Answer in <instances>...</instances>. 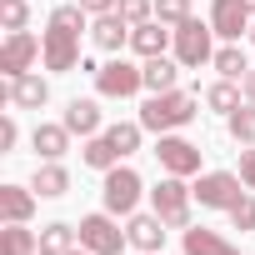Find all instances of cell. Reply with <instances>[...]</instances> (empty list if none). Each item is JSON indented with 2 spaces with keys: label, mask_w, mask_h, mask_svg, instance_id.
<instances>
[{
  "label": "cell",
  "mask_w": 255,
  "mask_h": 255,
  "mask_svg": "<svg viewBox=\"0 0 255 255\" xmlns=\"http://www.w3.org/2000/svg\"><path fill=\"white\" fill-rule=\"evenodd\" d=\"M195 115H200V100L190 90H160V95H145V105H140V125H145L150 135L185 130Z\"/></svg>",
  "instance_id": "cell-1"
},
{
  "label": "cell",
  "mask_w": 255,
  "mask_h": 255,
  "mask_svg": "<svg viewBox=\"0 0 255 255\" xmlns=\"http://www.w3.org/2000/svg\"><path fill=\"white\" fill-rule=\"evenodd\" d=\"M175 60L185 65V70H200V65H210L215 60V25L210 20H185V25H175Z\"/></svg>",
  "instance_id": "cell-2"
},
{
  "label": "cell",
  "mask_w": 255,
  "mask_h": 255,
  "mask_svg": "<svg viewBox=\"0 0 255 255\" xmlns=\"http://www.w3.org/2000/svg\"><path fill=\"white\" fill-rule=\"evenodd\" d=\"M190 200H195V190L185 185V175H165V180L150 190V205H155V215H160L170 230H190Z\"/></svg>",
  "instance_id": "cell-3"
},
{
  "label": "cell",
  "mask_w": 255,
  "mask_h": 255,
  "mask_svg": "<svg viewBox=\"0 0 255 255\" xmlns=\"http://www.w3.org/2000/svg\"><path fill=\"white\" fill-rule=\"evenodd\" d=\"M80 245H85L90 255H120L125 245H130V235L120 230V215L95 210V215H85V220H80Z\"/></svg>",
  "instance_id": "cell-4"
},
{
  "label": "cell",
  "mask_w": 255,
  "mask_h": 255,
  "mask_svg": "<svg viewBox=\"0 0 255 255\" xmlns=\"http://www.w3.org/2000/svg\"><path fill=\"white\" fill-rule=\"evenodd\" d=\"M140 195H145V180H140L130 165H115V170H105L100 200H105V210H110V215H135Z\"/></svg>",
  "instance_id": "cell-5"
},
{
  "label": "cell",
  "mask_w": 255,
  "mask_h": 255,
  "mask_svg": "<svg viewBox=\"0 0 255 255\" xmlns=\"http://www.w3.org/2000/svg\"><path fill=\"white\" fill-rule=\"evenodd\" d=\"M95 90H100L105 100H130V95L145 90V70L115 55V60H105V65L95 70Z\"/></svg>",
  "instance_id": "cell-6"
},
{
  "label": "cell",
  "mask_w": 255,
  "mask_h": 255,
  "mask_svg": "<svg viewBox=\"0 0 255 255\" xmlns=\"http://www.w3.org/2000/svg\"><path fill=\"white\" fill-rule=\"evenodd\" d=\"M190 190H195L200 210H230V205L245 195V180H240V175H230V170H205Z\"/></svg>",
  "instance_id": "cell-7"
},
{
  "label": "cell",
  "mask_w": 255,
  "mask_h": 255,
  "mask_svg": "<svg viewBox=\"0 0 255 255\" xmlns=\"http://www.w3.org/2000/svg\"><path fill=\"white\" fill-rule=\"evenodd\" d=\"M35 60H40V40H35L30 30H10L5 45H0V75H5V80H20V75H30Z\"/></svg>",
  "instance_id": "cell-8"
},
{
  "label": "cell",
  "mask_w": 255,
  "mask_h": 255,
  "mask_svg": "<svg viewBox=\"0 0 255 255\" xmlns=\"http://www.w3.org/2000/svg\"><path fill=\"white\" fill-rule=\"evenodd\" d=\"M40 60H45V70H55V75L75 70V65H80V35L50 25V30L40 35Z\"/></svg>",
  "instance_id": "cell-9"
},
{
  "label": "cell",
  "mask_w": 255,
  "mask_h": 255,
  "mask_svg": "<svg viewBox=\"0 0 255 255\" xmlns=\"http://www.w3.org/2000/svg\"><path fill=\"white\" fill-rule=\"evenodd\" d=\"M155 160L165 175H200V145H190L185 135H160L155 140Z\"/></svg>",
  "instance_id": "cell-10"
},
{
  "label": "cell",
  "mask_w": 255,
  "mask_h": 255,
  "mask_svg": "<svg viewBox=\"0 0 255 255\" xmlns=\"http://www.w3.org/2000/svg\"><path fill=\"white\" fill-rule=\"evenodd\" d=\"M130 20H125L120 10H105V15H95L90 20V40H95V50H105V55H120L125 45H130Z\"/></svg>",
  "instance_id": "cell-11"
},
{
  "label": "cell",
  "mask_w": 255,
  "mask_h": 255,
  "mask_svg": "<svg viewBox=\"0 0 255 255\" xmlns=\"http://www.w3.org/2000/svg\"><path fill=\"white\" fill-rule=\"evenodd\" d=\"M165 230H170V225H165L155 210H150V215H140V210L125 215V235H130V245H135L140 255H160V250H165Z\"/></svg>",
  "instance_id": "cell-12"
},
{
  "label": "cell",
  "mask_w": 255,
  "mask_h": 255,
  "mask_svg": "<svg viewBox=\"0 0 255 255\" xmlns=\"http://www.w3.org/2000/svg\"><path fill=\"white\" fill-rule=\"evenodd\" d=\"M250 5L245 0H210V25H215V35L220 40H240L245 30H250Z\"/></svg>",
  "instance_id": "cell-13"
},
{
  "label": "cell",
  "mask_w": 255,
  "mask_h": 255,
  "mask_svg": "<svg viewBox=\"0 0 255 255\" xmlns=\"http://www.w3.org/2000/svg\"><path fill=\"white\" fill-rule=\"evenodd\" d=\"M35 190L30 185H0V220L5 225H30V215H35Z\"/></svg>",
  "instance_id": "cell-14"
},
{
  "label": "cell",
  "mask_w": 255,
  "mask_h": 255,
  "mask_svg": "<svg viewBox=\"0 0 255 255\" xmlns=\"http://www.w3.org/2000/svg\"><path fill=\"white\" fill-rule=\"evenodd\" d=\"M170 45H175V30H170V25H160V20H145V25H135V30H130V50H135L140 60L165 55Z\"/></svg>",
  "instance_id": "cell-15"
},
{
  "label": "cell",
  "mask_w": 255,
  "mask_h": 255,
  "mask_svg": "<svg viewBox=\"0 0 255 255\" xmlns=\"http://www.w3.org/2000/svg\"><path fill=\"white\" fill-rule=\"evenodd\" d=\"M5 100L15 105V110H40L45 100H50V85H45V75H20V80H5Z\"/></svg>",
  "instance_id": "cell-16"
},
{
  "label": "cell",
  "mask_w": 255,
  "mask_h": 255,
  "mask_svg": "<svg viewBox=\"0 0 255 255\" xmlns=\"http://www.w3.org/2000/svg\"><path fill=\"white\" fill-rule=\"evenodd\" d=\"M30 145H35V155L40 160H60L65 150H70V130H65V120L60 125H35V130H30Z\"/></svg>",
  "instance_id": "cell-17"
},
{
  "label": "cell",
  "mask_w": 255,
  "mask_h": 255,
  "mask_svg": "<svg viewBox=\"0 0 255 255\" xmlns=\"http://www.w3.org/2000/svg\"><path fill=\"white\" fill-rule=\"evenodd\" d=\"M30 190H35L40 200H60V195L70 190V170H65L60 160H45V165H35V180H30Z\"/></svg>",
  "instance_id": "cell-18"
},
{
  "label": "cell",
  "mask_w": 255,
  "mask_h": 255,
  "mask_svg": "<svg viewBox=\"0 0 255 255\" xmlns=\"http://www.w3.org/2000/svg\"><path fill=\"white\" fill-rule=\"evenodd\" d=\"M180 245H185V255H240L225 235H215V230H205V225H190V230L180 235Z\"/></svg>",
  "instance_id": "cell-19"
},
{
  "label": "cell",
  "mask_w": 255,
  "mask_h": 255,
  "mask_svg": "<svg viewBox=\"0 0 255 255\" xmlns=\"http://www.w3.org/2000/svg\"><path fill=\"white\" fill-rule=\"evenodd\" d=\"M60 120H65L70 135H100V105H95V100H80V95H75Z\"/></svg>",
  "instance_id": "cell-20"
},
{
  "label": "cell",
  "mask_w": 255,
  "mask_h": 255,
  "mask_svg": "<svg viewBox=\"0 0 255 255\" xmlns=\"http://www.w3.org/2000/svg\"><path fill=\"white\" fill-rule=\"evenodd\" d=\"M140 70H145V90H150V95H160V90H175V80H180V70H185V65H180V60H170V55H150Z\"/></svg>",
  "instance_id": "cell-21"
},
{
  "label": "cell",
  "mask_w": 255,
  "mask_h": 255,
  "mask_svg": "<svg viewBox=\"0 0 255 255\" xmlns=\"http://www.w3.org/2000/svg\"><path fill=\"white\" fill-rule=\"evenodd\" d=\"M80 160H85L90 170H100V175H105V170H115V165H120V150H115V145H110V135L100 130V135H85Z\"/></svg>",
  "instance_id": "cell-22"
},
{
  "label": "cell",
  "mask_w": 255,
  "mask_h": 255,
  "mask_svg": "<svg viewBox=\"0 0 255 255\" xmlns=\"http://www.w3.org/2000/svg\"><path fill=\"white\" fill-rule=\"evenodd\" d=\"M80 240V225H65V220H50L40 230V255H70Z\"/></svg>",
  "instance_id": "cell-23"
},
{
  "label": "cell",
  "mask_w": 255,
  "mask_h": 255,
  "mask_svg": "<svg viewBox=\"0 0 255 255\" xmlns=\"http://www.w3.org/2000/svg\"><path fill=\"white\" fill-rule=\"evenodd\" d=\"M35 250H40V230H30V225L0 230V255H35Z\"/></svg>",
  "instance_id": "cell-24"
},
{
  "label": "cell",
  "mask_w": 255,
  "mask_h": 255,
  "mask_svg": "<svg viewBox=\"0 0 255 255\" xmlns=\"http://www.w3.org/2000/svg\"><path fill=\"white\" fill-rule=\"evenodd\" d=\"M105 135H110V145H115L120 160H125V155H135V150H140L145 125H140V120H115V125H105Z\"/></svg>",
  "instance_id": "cell-25"
},
{
  "label": "cell",
  "mask_w": 255,
  "mask_h": 255,
  "mask_svg": "<svg viewBox=\"0 0 255 255\" xmlns=\"http://www.w3.org/2000/svg\"><path fill=\"white\" fill-rule=\"evenodd\" d=\"M210 65H215V70H220V80H240V75H245V70H250V60H245V50H240V45H235V40H230V45H220V50H215V60H210Z\"/></svg>",
  "instance_id": "cell-26"
},
{
  "label": "cell",
  "mask_w": 255,
  "mask_h": 255,
  "mask_svg": "<svg viewBox=\"0 0 255 255\" xmlns=\"http://www.w3.org/2000/svg\"><path fill=\"white\" fill-rule=\"evenodd\" d=\"M205 105H210V110H220V115H235V110L245 105V95L235 90V80H215V85L205 90Z\"/></svg>",
  "instance_id": "cell-27"
},
{
  "label": "cell",
  "mask_w": 255,
  "mask_h": 255,
  "mask_svg": "<svg viewBox=\"0 0 255 255\" xmlns=\"http://www.w3.org/2000/svg\"><path fill=\"white\" fill-rule=\"evenodd\" d=\"M225 125H230L235 145H255V100H245L235 115H225Z\"/></svg>",
  "instance_id": "cell-28"
},
{
  "label": "cell",
  "mask_w": 255,
  "mask_h": 255,
  "mask_svg": "<svg viewBox=\"0 0 255 255\" xmlns=\"http://www.w3.org/2000/svg\"><path fill=\"white\" fill-rule=\"evenodd\" d=\"M25 20H30V0H0V30H25Z\"/></svg>",
  "instance_id": "cell-29"
},
{
  "label": "cell",
  "mask_w": 255,
  "mask_h": 255,
  "mask_svg": "<svg viewBox=\"0 0 255 255\" xmlns=\"http://www.w3.org/2000/svg\"><path fill=\"white\" fill-rule=\"evenodd\" d=\"M85 20H90V10L80 5V0H75V5H55V10H50V25H60V30H75V35L85 30Z\"/></svg>",
  "instance_id": "cell-30"
},
{
  "label": "cell",
  "mask_w": 255,
  "mask_h": 255,
  "mask_svg": "<svg viewBox=\"0 0 255 255\" xmlns=\"http://www.w3.org/2000/svg\"><path fill=\"white\" fill-rule=\"evenodd\" d=\"M155 20L170 25V30L185 25V20H190V0H155Z\"/></svg>",
  "instance_id": "cell-31"
},
{
  "label": "cell",
  "mask_w": 255,
  "mask_h": 255,
  "mask_svg": "<svg viewBox=\"0 0 255 255\" xmlns=\"http://www.w3.org/2000/svg\"><path fill=\"white\" fill-rule=\"evenodd\" d=\"M225 215H230V225H235L240 235H245V230H255V195L245 190V195H240V200H235V205H230Z\"/></svg>",
  "instance_id": "cell-32"
},
{
  "label": "cell",
  "mask_w": 255,
  "mask_h": 255,
  "mask_svg": "<svg viewBox=\"0 0 255 255\" xmlns=\"http://www.w3.org/2000/svg\"><path fill=\"white\" fill-rule=\"evenodd\" d=\"M115 10L130 20V25H145V20H155V0H120Z\"/></svg>",
  "instance_id": "cell-33"
},
{
  "label": "cell",
  "mask_w": 255,
  "mask_h": 255,
  "mask_svg": "<svg viewBox=\"0 0 255 255\" xmlns=\"http://www.w3.org/2000/svg\"><path fill=\"white\" fill-rule=\"evenodd\" d=\"M240 180L245 190H255V145H240Z\"/></svg>",
  "instance_id": "cell-34"
},
{
  "label": "cell",
  "mask_w": 255,
  "mask_h": 255,
  "mask_svg": "<svg viewBox=\"0 0 255 255\" xmlns=\"http://www.w3.org/2000/svg\"><path fill=\"white\" fill-rule=\"evenodd\" d=\"M15 140H20V125H15V115H5L0 120V150H15Z\"/></svg>",
  "instance_id": "cell-35"
},
{
  "label": "cell",
  "mask_w": 255,
  "mask_h": 255,
  "mask_svg": "<svg viewBox=\"0 0 255 255\" xmlns=\"http://www.w3.org/2000/svg\"><path fill=\"white\" fill-rule=\"evenodd\" d=\"M80 5H85V10H90V20H95V15H105V10H115L120 0H80Z\"/></svg>",
  "instance_id": "cell-36"
},
{
  "label": "cell",
  "mask_w": 255,
  "mask_h": 255,
  "mask_svg": "<svg viewBox=\"0 0 255 255\" xmlns=\"http://www.w3.org/2000/svg\"><path fill=\"white\" fill-rule=\"evenodd\" d=\"M240 95H245V100H255V65L240 75Z\"/></svg>",
  "instance_id": "cell-37"
},
{
  "label": "cell",
  "mask_w": 255,
  "mask_h": 255,
  "mask_svg": "<svg viewBox=\"0 0 255 255\" xmlns=\"http://www.w3.org/2000/svg\"><path fill=\"white\" fill-rule=\"evenodd\" d=\"M70 255H90V250H85V245H75V250H70Z\"/></svg>",
  "instance_id": "cell-38"
},
{
  "label": "cell",
  "mask_w": 255,
  "mask_h": 255,
  "mask_svg": "<svg viewBox=\"0 0 255 255\" xmlns=\"http://www.w3.org/2000/svg\"><path fill=\"white\" fill-rule=\"evenodd\" d=\"M250 45H255V20H250Z\"/></svg>",
  "instance_id": "cell-39"
},
{
  "label": "cell",
  "mask_w": 255,
  "mask_h": 255,
  "mask_svg": "<svg viewBox=\"0 0 255 255\" xmlns=\"http://www.w3.org/2000/svg\"><path fill=\"white\" fill-rule=\"evenodd\" d=\"M245 5H250V15H255V0H245Z\"/></svg>",
  "instance_id": "cell-40"
},
{
  "label": "cell",
  "mask_w": 255,
  "mask_h": 255,
  "mask_svg": "<svg viewBox=\"0 0 255 255\" xmlns=\"http://www.w3.org/2000/svg\"><path fill=\"white\" fill-rule=\"evenodd\" d=\"M35 255H40V250H35Z\"/></svg>",
  "instance_id": "cell-41"
}]
</instances>
